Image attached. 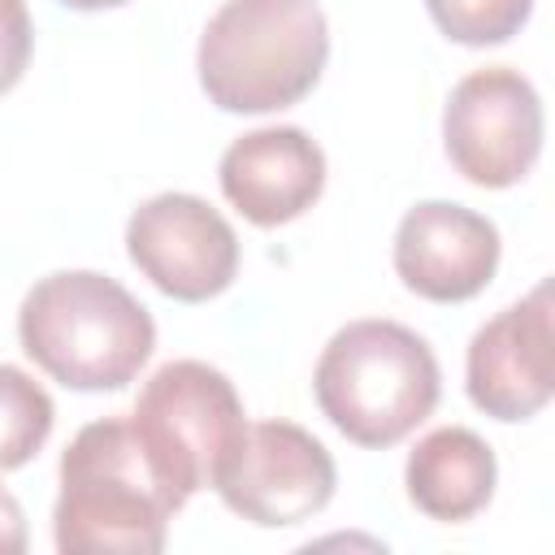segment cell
<instances>
[{"mask_svg":"<svg viewBox=\"0 0 555 555\" xmlns=\"http://www.w3.org/2000/svg\"><path fill=\"white\" fill-rule=\"evenodd\" d=\"M499 251L494 221L451 199H421L395 230V273L429 304H464L481 295L499 269Z\"/></svg>","mask_w":555,"mask_h":555,"instance_id":"obj_10","label":"cell"},{"mask_svg":"<svg viewBox=\"0 0 555 555\" xmlns=\"http://www.w3.org/2000/svg\"><path fill=\"white\" fill-rule=\"evenodd\" d=\"M312 395L325 421L356 447H395L438 408L442 373L416 330L369 317L325 343Z\"/></svg>","mask_w":555,"mask_h":555,"instance_id":"obj_4","label":"cell"},{"mask_svg":"<svg viewBox=\"0 0 555 555\" xmlns=\"http://www.w3.org/2000/svg\"><path fill=\"white\" fill-rule=\"evenodd\" d=\"M52 425H56L52 395L17 364H0V473L30 464L48 442Z\"/></svg>","mask_w":555,"mask_h":555,"instance_id":"obj_13","label":"cell"},{"mask_svg":"<svg viewBox=\"0 0 555 555\" xmlns=\"http://www.w3.org/2000/svg\"><path fill=\"white\" fill-rule=\"evenodd\" d=\"M65 9H78V13H100V9H117V4H130V0H61Z\"/></svg>","mask_w":555,"mask_h":555,"instance_id":"obj_17","label":"cell"},{"mask_svg":"<svg viewBox=\"0 0 555 555\" xmlns=\"http://www.w3.org/2000/svg\"><path fill=\"white\" fill-rule=\"evenodd\" d=\"M26 551V516L22 503L0 486V555H22Z\"/></svg>","mask_w":555,"mask_h":555,"instance_id":"obj_16","label":"cell"},{"mask_svg":"<svg viewBox=\"0 0 555 555\" xmlns=\"http://www.w3.org/2000/svg\"><path fill=\"white\" fill-rule=\"evenodd\" d=\"M464 386L473 408H481L494 421H529L551 403V282H538L525 299H516L473 334Z\"/></svg>","mask_w":555,"mask_h":555,"instance_id":"obj_9","label":"cell"},{"mask_svg":"<svg viewBox=\"0 0 555 555\" xmlns=\"http://www.w3.org/2000/svg\"><path fill=\"white\" fill-rule=\"evenodd\" d=\"M330 61L317 0H225L195 52L199 87L221 113H278L299 104Z\"/></svg>","mask_w":555,"mask_h":555,"instance_id":"obj_3","label":"cell"},{"mask_svg":"<svg viewBox=\"0 0 555 555\" xmlns=\"http://www.w3.org/2000/svg\"><path fill=\"white\" fill-rule=\"evenodd\" d=\"M403 481H408V499L416 503V512L442 525H460V520H473L490 503L499 464L481 434L464 425H442L412 447Z\"/></svg>","mask_w":555,"mask_h":555,"instance_id":"obj_12","label":"cell"},{"mask_svg":"<svg viewBox=\"0 0 555 555\" xmlns=\"http://www.w3.org/2000/svg\"><path fill=\"white\" fill-rule=\"evenodd\" d=\"M35 26L26 13V0H0V95L13 91L30 65Z\"/></svg>","mask_w":555,"mask_h":555,"instance_id":"obj_15","label":"cell"},{"mask_svg":"<svg viewBox=\"0 0 555 555\" xmlns=\"http://www.w3.org/2000/svg\"><path fill=\"white\" fill-rule=\"evenodd\" d=\"M17 338L52 382L100 395L139 377L156 347V321L108 273L61 269L26 291Z\"/></svg>","mask_w":555,"mask_h":555,"instance_id":"obj_1","label":"cell"},{"mask_svg":"<svg viewBox=\"0 0 555 555\" xmlns=\"http://www.w3.org/2000/svg\"><path fill=\"white\" fill-rule=\"evenodd\" d=\"M134 438L169 494L182 507L195 490H212L247 434V412L234 382L204 360L160 364L130 412Z\"/></svg>","mask_w":555,"mask_h":555,"instance_id":"obj_5","label":"cell"},{"mask_svg":"<svg viewBox=\"0 0 555 555\" xmlns=\"http://www.w3.org/2000/svg\"><path fill=\"white\" fill-rule=\"evenodd\" d=\"M173 512L130 416H104L74 434L52 507L61 555H156L165 551Z\"/></svg>","mask_w":555,"mask_h":555,"instance_id":"obj_2","label":"cell"},{"mask_svg":"<svg viewBox=\"0 0 555 555\" xmlns=\"http://www.w3.org/2000/svg\"><path fill=\"white\" fill-rule=\"evenodd\" d=\"M334 486L338 468L321 438L295 421H256L212 490L234 516L260 529H286L312 520L334 499Z\"/></svg>","mask_w":555,"mask_h":555,"instance_id":"obj_8","label":"cell"},{"mask_svg":"<svg viewBox=\"0 0 555 555\" xmlns=\"http://www.w3.org/2000/svg\"><path fill=\"white\" fill-rule=\"evenodd\" d=\"M434 26L464 48H494L520 35L533 0H425Z\"/></svg>","mask_w":555,"mask_h":555,"instance_id":"obj_14","label":"cell"},{"mask_svg":"<svg viewBox=\"0 0 555 555\" xmlns=\"http://www.w3.org/2000/svg\"><path fill=\"white\" fill-rule=\"evenodd\" d=\"M442 143L455 173L473 186H516L542 152V100L520 69L486 65L451 87Z\"/></svg>","mask_w":555,"mask_h":555,"instance_id":"obj_6","label":"cell"},{"mask_svg":"<svg viewBox=\"0 0 555 555\" xmlns=\"http://www.w3.org/2000/svg\"><path fill=\"white\" fill-rule=\"evenodd\" d=\"M221 195L260 230L304 217L325 191V152L299 126H260L217 165Z\"/></svg>","mask_w":555,"mask_h":555,"instance_id":"obj_11","label":"cell"},{"mask_svg":"<svg viewBox=\"0 0 555 555\" xmlns=\"http://www.w3.org/2000/svg\"><path fill=\"white\" fill-rule=\"evenodd\" d=\"M126 251L130 264L178 304H204L238 273L234 225L208 199L186 191L143 199L126 221Z\"/></svg>","mask_w":555,"mask_h":555,"instance_id":"obj_7","label":"cell"}]
</instances>
